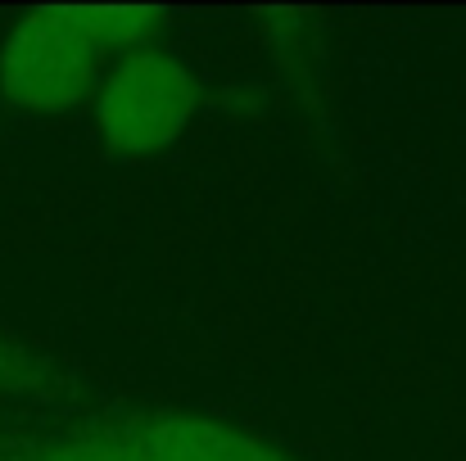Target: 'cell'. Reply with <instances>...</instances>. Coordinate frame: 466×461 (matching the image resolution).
<instances>
[{
	"instance_id": "cell-1",
	"label": "cell",
	"mask_w": 466,
	"mask_h": 461,
	"mask_svg": "<svg viewBox=\"0 0 466 461\" xmlns=\"http://www.w3.org/2000/svg\"><path fill=\"white\" fill-rule=\"evenodd\" d=\"M109 50L82 27L77 9H32L0 45V95L23 114L77 109L105 73Z\"/></svg>"
},
{
	"instance_id": "cell-2",
	"label": "cell",
	"mask_w": 466,
	"mask_h": 461,
	"mask_svg": "<svg viewBox=\"0 0 466 461\" xmlns=\"http://www.w3.org/2000/svg\"><path fill=\"white\" fill-rule=\"evenodd\" d=\"M199 109L195 73L167 50L123 55L96 86V132L114 154L167 150Z\"/></svg>"
},
{
	"instance_id": "cell-3",
	"label": "cell",
	"mask_w": 466,
	"mask_h": 461,
	"mask_svg": "<svg viewBox=\"0 0 466 461\" xmlns=\"http://www.w3.org/2000/svg\"><path fill=\"white\" fill-rule=\"evenodd\" d=\"M150 461H286L258 435L208 416H158L137 439Z\"/></svg>"
},
{
	"instance_id": "cell-4",
	"label": "cell",
	"mask_w": 466,
	"mask_h": 461,
	"mask_svg": "<svg viewBox=\"0 0 466 461\" xmlns=\"http://www.w3.org/2000/svg\"><path fill=\"white\" fill-rule=\"evenodd\" d=\"M73 9H77L82 27L105 50L127 45V55L132 50H150L158 23H163V9H150V5H73Z\"/></svg>"
},
{
	"instance_id": "cell-5",
	"label": "cell",
	"mask_w": 466,
	"mask_h": 461,
	"mask_svg": "<svg viewBox=\"0 0 466 461\" xmlns=\"http://www.w3.org/2000/svg\"><path fill=\"white\" fill-rule=\"evenodd\" d=\"M36 461H150L137 439H114V435H86L46 448Z\"/></svg>"
}]
</instances>
